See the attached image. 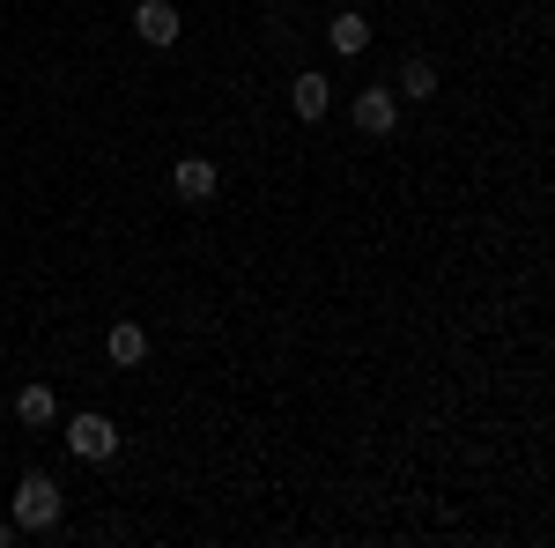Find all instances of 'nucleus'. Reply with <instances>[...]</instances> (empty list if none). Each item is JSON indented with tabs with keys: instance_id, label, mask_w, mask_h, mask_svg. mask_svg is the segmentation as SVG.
<instances>
[{
	"instance_id": "1",
	"label": "nucleus",
	"mask_w": 555,
	"mask_h": 548,
	"mask_svg": "<svg viewBox=\"0 0 555 548\" xmlns=\"http://www.w3.org/2000/svg\"><path fill=\"white\" fill-rule=\"evenodd\" d=\"M52 519H60V482L52 474H23L15 482V526L23 534H44Z\"/></svg>"
},
{
	"instance_id": "2",
	"label": "nucleus",
	"mask_w": 555,
	"mask_h": 548,
	"mask_svg": "<svg viewBox=\"0 0 555 548\" xmlns=\"http://www.w3.org/2000/svg\"><path fill=\"white\" fill-rule=\"evenodd\" d=\"M67 453H75V460H112V453H119V430L104 416H75L67 422Z\"/></svg>"
},
{
	"instance_id": "3",
	"label": "nucleus",
	"mask_w": 555,
	"mask_h": 548,
	"mask_svg": "<svg viewBox=\"0 0 555 548\" xmlns=\"http://www.w3.org/2000/svg\"><path fill=\"white\" fill-rule=\"evenodd\" d=\"M133 38L141 44H178V8L171 0H141V8H133Z\"/></svg>"
},
{
	"instance_id": "4",
	"label": "nucleus",
	"mask_w": 555,
	"mask_h": 548,
	"mask_svg": "<svg viewBox=\"0 0 555 548\" xmlns=\"http://www.w3.org/2000/svg\"><path fill=\"white\" fill-rule=\"evenodd\" d=\"M392 119H400L392 89H363V97H356V127L363 133H392Z\"/></svg>"
},
{
	"instance_id": "5",
	"label": "nucleus",
	"mask_w": 555,
	"mask_h": 548,
	"mask_svg": "<svg viewBox=\"0 0 555 548\" xmlns=\"http://www.w3.org/2000/svg\"><path fill=\"white\" fill-rule=\"evenodd\" d=\"M289 104H297V119H326V104H334V89H326V75H297V89H289Z\"/></svg>"
},
{
	"instance_id": "6",
	"label": "nucleus",
	"mask_w": 555,
	"mask_h": 548,
	"mask_svg": "<svg viewBox=\"0 0 555 548\" xmlns=\"http://www.w3.org/2000/svg\"><path fill=\"white\" fill-rule=\"evenodd\" d=\"M215 193V164L208 156H185V164H178V201H208Z\"/></svg>"
},
{
	"instance_id": "7",
	"label": "nucleus",
	"mask_w": 555,
	"mask_h": 548,
	"mask_svg": "<svg viewBox=\"0 0 555 548\" xmlns=\"http://www.w3.org/2000/svg\"><path fill=\"white\" fill-rule=\"evenodd\" d=\"M15 416L30 422V430H44V422L60 416V400H52V385H23V393H15Z\"/></svg>"
},
{
	"instance_id": "8",
	"label": "nucleus",
	"mask_w": 555,
	"mask_h": 548,
	"mask_svg": "<svg viewBox=\"0 0 555 548\" xmlns=\"http://www.w3.org/2000/svg\"><path fill=\"white\" fill-rule=\"evenodd\" d=\"M326 38H334L341 60H356V52L371 44V23H363V15H334V23H326Z\"/></svg>"
},
{
	"instance_id": "9",
	"label": "nucleus",
	"mask_w": 555,
	"mask_h": 548,
	"mask_svg": "<svg viewBox=\"0 0 555 548\" xmlns=\"http://www.w3.org/2000/svg\"><path fill=\"white\" fill-rule=\"evenodd\" d=\"M104 348H112V364H141V356H149V334H141V327H112Z\"/></svg>"
},
{
	"instance_id": "10",
	"label": "nucleus",
	"mask_w": 555,
	"mask_h": 548,
	"mask_svg": "<svg viewBox=\"0 0 555 548\" xmlns=\"http://www.w3.org/2000/svg\"><path fill=\"white\" fill-rule=\"evenodd\" d=\"M400 97H437V67L429 60H408L400 67Z\"/></svg>"
},
{
	"instance_id": "11",
	"label": "nucleus",
	"mask_w": 555,
	"mask_h": 548,
	"mask_svg": "<svg viewBox=\"0 0 555 548\" xmlns=\"http://www.w3.org/2000/svg\"><path fill=\"white\" fill-rule=\"evenodd\" d=\"M0 541H8V526H0Z\"/></svg>"
}]
</instances>
